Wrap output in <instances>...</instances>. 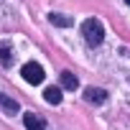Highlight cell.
<instances>
[{"mask_svg": "<svg viewBox=\"0 0 130 130\" xmlns=\"http://www.w3.org/2000/svg\"><path fill=\"white\" fill-rule=\"evenodd\" d=\"M0 107H3L8 115H13V112H18V110H21V105H18L13 97H8V94H0Z\"/></svg>", "mask_w": 130, "mask_h": 130, "instance_id": "5", "label": "cell"}, {"mask_svg": "<svg viewBox=\"0 0 130 130\" xmlns=\"http://www.w3.org/2000/svg\"><path fill=\"white\" fill-rule=\"evenodd\" d=\"M43 100H46L48 105H59V102H61V87H48V89L43 92Z\"/></svg>", "mask_w": 130, "mask_h": 130, "instance_id": "6", "label": "cell"}, {"mask_svg": "<svg viewBox=\"0 0 130 130\" xmlns=\"http://www.w3.org/2000/svg\"><path fill=\"white\" fill-rule=\"evenodd\" d=\"M84 100L87 102H94V105H102L107 100V92L105 89H97V87H87L84 89Z\"/></svg>", "mask_w": 130, "mask_h": 130, "instance_id": "4", "label": "cell"}, {"mask_svg": "<svg viewBox=\"0 0 130 130\" xmlns=\"http://www.w3.org/2000/svg\"><path fill=\"white\" fill-rule=\"evenodd\" d=\"M48 21H51L54 26H61V28H67V26H72V23H74L69 15H61V13H51V15H48Z\"/></svg>", "mask_w": 130, "mask_h": 130, "instance_id": "8", "label": "cell"}, {"mask_svg": "<svg viewBox=\"0 0 130 130\" xmlns=\"http://www.w3.org/2000/svg\"><path fill=\"white\" fill-rule=\"evenodd\" d=\"M23 125H26V130H46V120L41 115H36V112H26Z\"/></svg>", "mask_w": 130, "mask_h": 130, "instance_id": "3", "label": "cell"}, {"mask_svg": "<svg viewBox=\"0 0 130 130\" xmlns=\"http://www.w3.org/2000/svg\"><path fill=\"white\" fill-rule=\"evenodd\" d=\"M21 74H23V79L28 82V84H41L43 82V67L41 64H36V61H28V64H23V69H21Z\"/></svg>", "mask_w": 130, "mask_h": 130, "instance_id": "2", "label": "cell"}, {"mask_svg": "<svg viewBox=\"0 0 130 130\" xmlns=\"http://www.w3.org/2000/svg\"><path fill=\"white\" fill-rule=\"evenodd\" d=\"M125 3H127V5H130V0H125Z\"/></svg>", "mask_w": 130, "mask_h": 130, "instance_id": "10", "label": "cell"}, {"mask_svg": "<svg viewBox=\"0 0 130 130\" xmlns=\"http://www.w3.org/2000/svg\"><path fill=\"white\" fill-rule=\"evenodd\" d=\"M10 61H13V51L8 43H0V64L3 67H10Z\"/></svg>", "mask_w": 130, "mask_h": 130, "instance_id": "9", "label": "cell"}, {"mask_svg": "<svg viewBox=\"0 0 130 130\" xmlns=\"http://www.w3.org/2000/svg\"><path fill=\"white\" fill-rule=\"evenodd\" d=\"M82 33H84V41L89 46H100L102 38H105V28H102V23L97 18H87L82 23Z\"/></svg>", "mask_w": 130, "mask_h": 130, "instance_id": "1", "label": "cell"}, {"mask_svg": "<svg viewBox=\"0 0 130 130\" xmlns=\"http://www.w3.org/2000/svg\"><path fill=\"white\" fill-rule=\"evenodd\" d=\"M61 87H64V89H77V87H79V79H77L72 72H61Z\"/></svg>", "mask_w": 130, "mask_h": 130, "instance_id": "7", "label": "cell"}]
</instances>
